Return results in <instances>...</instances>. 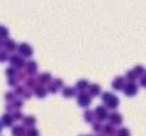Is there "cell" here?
Wrapping results in <instances>:
<instances>
[{
  "instance_id": "26",
  "label": "cell",
  "mask_w": 146,
  "mask_h": 136,
  "mask_svg": "<svg viewBox=\"0 0 146 136\" xmlns=\"http://www.w3.org/2000/svg\"><path fill=\"white\" fill-rule=\"evenodd\" d=\"M27 136H39V131L35 130V128H31V130L27 131Z\"/></svg>"
},
{
  "instance_id": "6",
  "label": "cell",
  "mask_w": 146,
  "mask_h": 136,
  "mask_svg": "<svg viewBox=\"0 0 146 136\" xmlns=\"http://www.w3.org/2000/svg\"><path fill=\"white\" fill-rule=\"evenodd\" d=\"M109 118H110V122L113 123V125H121V122H123V117H121L119 113L110 114Z\"/></svg>"
},
{
  "instance_id": "4",
  "label": "cell",
  "mask_w": 146,
  "mask_h": 136,
  "mask_svg": "<svg viewBox=\"0 0 146 136\" xmlns=\"http://www.w3.org/2000/svg\"><path fill=\"white\" fill-rule=\"evenodd\" d=\"M18 51H19V53H21L22 57H30V56L33 55V48H31L29 44H26V43L19 45Z\"/></svg>"
},
{
  "instance_id": "29",
  "label": "cell",
  "mask_w": 146,
  "mask_h": 136,
  "mask_svg": "<svg viewBox=\"0 0 146 136\" xmlns=\"http://www.w3.org/2000/svg\"><path fill=\"white\" fill-rule=\"evenodd\" d=\"M26 83H27V86H29V87H30V88H31V87H35V84H36V81H35V79H29V81L26 82Z\"/></svg>"
},
{
  "instance_id": "22",
  "label": "cell",
  "mask_w": 146,
  "mask_h": 136,
  "mask_svg": "<svg viewBox=\"0 0 146 136\" xmlns=\"http://www.w3.org/2000/svg\"><path fill=\"white\" fill-rule=\"evenodd\" d=\"M76 87L83 91V89L88 88V82H87V81H79V82H78V84H76Z\"/></svg>"
},
{
  "instance_id": "32",
  "label": "cell",
  "mask_w": 146,
  "mask_h": 136,
  "mask_svg": "<svg viewBox=\"0 0 146 136\" xmlns=\"http://www.w3.org/2000/svg\"><path fill=\"white\" fill-rule=\"evenodd\" d=\"M49 91L53 92V93H54V92H57V86H56V84H50V86H49Z\"/></svg>"
},
{
  "instance_id": "25",
  "label": "cell",
  "mask_w": 146,
  "mask_h": 136,
  "mask_svg": "<svg viewBox=\"0 0 146 136\" xmlns=\"http://www.w3.org/2000/svg\"><path fill=\"white\" fill-rule=\"evenodd\" d=\"M111 96H113V95H111L110 92H105V93L102 95V100H104V103H108V101L111 99Z\"/></svg>"
},
{
  "instance_id": "23",
  "label": "cell",
  "mask_w": 146,
  "mask_h": 136,
  "mask_svg": "<svg viewBox=\"0 0 146 136\" xmlns=\"http://www.w3.org/2000/svg\"><path fill=\"white\" fill-rule=\"evenodd\" d=\"M133 71H135L136 74H137V77H138V75H142L143 73H146V71H145V69H143V67L141 66V65H137V66H136L135 69H133Z\"/></svg>"
},
{
  "instance_id": "9",
  "label": "cell",
  "mask_w": 146,
  "mask_h": 136,
  "mask_svg": "<svg viewBox=\"0 0 146 136\" xmlns=\"http://www.w3.org/2000/svg\"><path fill=\"white\" fill-rule=\"evenodd\" d=\"M13 117L11 115V114H4L3 117H1V125L3 126H12V123H13Z\"/></svg>"
},
{
  "instance_id": "1",
  "label": "cell",
  "mask_w": 146,
  "mask_h": 136,
  "mask_svg": "<svg viewBox=\"0 0 146 136\" xmlns=\"http://www.w3.org/2000/svg\"><path fill=\"white\" fill-rule=\"evenodd\" d=\"M78 103H79V105L83 106V108L89 106V104H91V95L86 93V92H80V93L78 95Z\"/></svg>"
},
{
  "instance_id": "2",
  "label": "cell",
  "mask_w": 146,
  "mask_h": 136,
  "mask_svg": "<svg viewBox=\"0 0 146 136\" xmlns=\"http://www.w3.org/2000/svg\"><path fill=\"white\" fill-rule=\"evenodd\" d=\"M124 93L127 95V96H135L136 93H137V86L135 84V82H129V83H127L125 86H124Z\"/></svg>"
},
{
  "instance_id": "5",
  "label": "cell",
  "mask_w": 146,
  "mask_h": 136,
  "mask_svg": "<svg viewBox=\"0 0 146 136\" xmlns=\"http://www.w3.org/2000/svg\"><path fill=\"white\" fill-rule=\"evenodd\" d=\"M124 78H121V77H118V78H115L114 79V82H113V88L114 89H116V91H119V89H121V88H124Z\"/></svg>"
},
{
  "instance_id": "3",
  "label": "cell",
  "mask_w": 146,
  "mask_h": 136,
  "mask_svg": "<svg viewBox=\"0 0 146 136\" xmlns=\"http://www.w3.org/2000/svg\"><path fill=\"white\" fill-rule=\"evenodd\" d=\"M94 115L97 117V119L98 121H105L106 118H109L108 110H106V108H104V106H98V108H96V110H94Z\"/></svg>"
},
{
  "instance_id": "31",
  "label": "cell",
  "mask_w": 146,
  "mask_h": 136,
  "mask_svg": "<svg viewBox=\"0 0 146 136\" xmlns=\"http://www.w3.org/2000/svg\"><path fill=\"white\" fill-rule=\"evenodd\" d=\"M54 84H56L57 87H62V86H64V82H62V79H56V81H54Z\"/></svg>"
},
{
  "instance_id": "14",
  "label": "cell",
  "mask_w": 146,
  "mask_h": 136,
  "mask_svg": "<svg viewBox=\"0 0 146 136\" xmlns=\"http://www.w3.org/2000/svg\"><path fill=\"white\" fill-rule=\"evenodd\" d=\"M35 92H36V95H38V97H44L45 95H47V89H45L43 86H38V87H36Z\"/></svg>"
},
{
  "instance_id": "11",
  "label": "cell",
  "mask_w": 146,
  "mask_h": 136,
  "mask_svg": "<svg viewBox=\"0 0 146 136\" xmlns=\"http://www.w3.org/2000/svg\"><path fill=\"white\" fill-rule=\"evenodd\" d=\"M12 132H13L14 136H25L26 131L22 126H14L13 130H12Z\"/></svg>"
},
{
  "instance_id": "30",
  "label": "cell",
  "mask_w": 146,
  "mask_h": 136,
  "mask_svg": "<svg viewBox=\"0 0 146 136\" xmlns=\"http://www.w3.org/2000/svg\"><path fill=\"white\" fill-rule=\"evenodd\" d=\"M7 58H8V56H7L5 52H0V61L3 62V61H5Z\"/></svg>"
},
{
  "instance_id": "33",
  "label": "cell",
  "mask_w": 146,
  "mask_h": 136,
  "mask_svg": "<svg viewBox=\"0 0 146 136\" xmlns=\"http://www.w3.org/2000/svg\"><path fill=\"white\" fill-rule=\"evenodd\" d=\"M21 115H22V114L19 113V111H16V113H14V115H13V118H14V119H21V118H22Z\"/></svg>"
},
{
  "instance_id": "18",
  "label": "cell",
  "mask_w": 146,
  "mask_h": 136,
  "mask_svg": "<svg viewBox=\"0 0 146 136\" xmlns=\"http://www.w3.org/2000/svg\"><path fill=\"white\" fill-rule=\"evenodd\" d=\"M50 81V75L48 74V73H45V74H43V75H40V77H39V82H40V83H48V82Z\"/></svg>"
},
{
  "instance_id": "24",
  "label": "cell",
  "mask_w": 146,
  "mask_h": 136,
  "mask_svg": "<svg viewBox=\"0 0 146 136\" xmlns=\"http://www.w3.org/2000/svg\"><path fill=\"white\" fill-rule=\"evenodd\" d=\"M7 36H8V29L0 26V38H7Z\"/></svg>"
},
{
  "instance_id": "37",
  "label": "cell",
  "mask_w": 146,
  "mask_h": 136,
  "mask_svg": "<svg viewBox=\"0 0 146 136\" xmlns=\"http://www.w3.org/2000/svg\"><path fill=\"white\" fill-rule=\"evenodd\" d=\"M22 92H23V88H21V87L17 88V93H22Z\"/></svg>"
},
{
  "instance_id": "20",
  "label": "cell",
  "mask_w": 146,
  "mask_h": 136,
  "mask_svg": "<svg viewBox=\"0 0 146 136\" xmlns=\"http://www.w3.org/2000/svg\"><path fill=\"white\" fill-rule=\"evenodd\" d=\"M116 135L118 136H131V133H129V130H128V128L123 127V128H120V130L116 132Z\"/></svg>"
},
{
  "instance_id": "19",
  "label": "cell",
  "mask_w": 146,
  "mask_h": 136,
  "mask_svg": "<svg viewBox=\"0 0 146 136\" xmlns=\"http://www.w3.org/2000/svg\"><path fill=\"white\" fill-rule=\"evenodd\" d=\"M4 45H5V48L8 51H14L16 49V44H14L13 40H7V42L4 43Z\"/></svg>"
},
{
  "instance_id": "40",
  "label": "cell",
  "mask_w": 146,
  "mask_h": 136,
  "mask_svg": "<svg viewBox=\"0 0 146 136\" xmlns=\"http://www.w3.org/2000/svg\"><path fill=\"white\" fill-rule=\"evenodd\" d=\"M0 45H1V43H0Z\"/></svg>"
},
{
  "instance_id": "35",
  "label": "cell",
  "mask_w": 146,
  "mask_h": 136,
  "mask_svg": "<svg viewBox=\"0 0 146 136\" xmlns=\"http://www.w3.org/2000/svg\"><path fill=\"white\" fill-rule=\"evenodd\" d=\"M141 86L146 87V78H141Z\"/></svg>"
},
{
  "instance_id": "39",
  "label": "cell",
  "mask_w": 146,
  "mask_h": 136,
  "mask_svg": "<svg viewBox=\"0 0 146 136\" xmlns=\"http://www.w3.org/2000/svg\"><path fill=\"white\" fill-rule=\"evenodd\" d=\"M98 136H106V135H101V133H100V135Z\"/></svg>"
},
{
  "instance_id": "10",
  "label": "cell",
  "mask_w": 146,
  "mask_h": 136,
  "mask_svg": "<svg viewBox=\"0 0 146 136\" xmlns=\"http://www.w3.org/2000/svg\"><path fill=\"white\" fill-rule=\"evenodd\" d=\"M101 93V87L98 84H91L89 86V95L91 96H98Z\"/></svg>"
},
{
  "instance_id": "28",
  "label": "cell",
  "mask_w": 146,
  "mask_h": 136,
  "mask_svg": "<svg viewBox=\"0 0 146 136\" xmlns=\"http://www.w3.org/2000/svg\"><path fill=\"white\" fill-rule=\"evenodd\" d=\"M14 74H16V70H14L13 67H9V69H7V75H8V77H13Z\"/></svg>"
},
{
  "instance_id": "13",
  "label": "cell",
  "mask_w": 146,
  "mask_h": 136,
  "mask_svg": "<svg viewBox=\"0 0 146 136\" xmlns=\"http://www.w3.org/2000/svg\"><path fill=\"white\" fill-rule=\"evenodd\" d=\"M62 95H64L65 97H72L75 95V89L71 88V87H66V88H64V91H62Z\"/></svg>"
},
{
  "instance_id": "34",
  "label": "cell",
  "mask_w": 146,
  "mask_h": 136,
  "mask_svg": "<svg viewBox=\"0 0 146 136\" xmlns=\"http://www.w3.org/2000/svg\"><path fill=\"white\" fill-rule=\"evenodd\" d=\"M21 106H22V103H21V101H16V103H14V108H21Z\"/></svg>"
},
{
  "instance_id": "15",
  "label": "cell",
  "mask_w": 146,
  "mask_h": 136,
  "mask_svg": "<svg viewBox=\"0 0 146 136\" xmlns=\"http://www.w3.org/2000/svg\"><path fill=\"white\" fill-rule=\"evenodd\" d=\"M94 118V111L92 110H87L86 113H84V119L87 121V122H92Z\"/></svg>"
},
{
  "instance_id": "36",
  "label": "cell",
  "mask_w": 146,
  "mask_h": 136,
  "mask_svg": "<svg viewBox=\"0 0 146 136\" xmlns=\"http://www.w3.org/2000/svg\"><path fill=\"white\" fill-rule=\"evenodd\" d=\"M9 86H16V81L14 79H9Z\"/></svg>"
},
{
  "instance_id": "8",
  "label": "cell",
  "mask_w": 146,
  "mask_h": 136,
  "mask_svg": "<svg viewBox=\"0 0 146 136\" xmlns=\"http://www.w3.org/2000/svg\"><path fill=\"white\" fill-rule=\"evenodd\" d=\"M11 64L16 65L17 67H22L23 65H25V61H23L19 56H12L11 57Z\"/></svg>"
},
{
  "instance_id": "7",
  "label": "cell",
  "mask_w": 146,
  "mask_h": 136,
  "mask_svg": "<svg viewBox=\"0 0 146 136\" xmlns=\"http://www.w3.org/2000/svg\"><path fill=\"white\" fill-rule=\"evenodd\" d=\"M106 105H108L109 109H116V108H118V105H119V99H118L116 96H114V95H113L110 100L106 103Z\"/></svg>"
},
{
  "instance_id": "17",
  "label": "cell",
  "mask_w": 146,
  "mask_h": 136,
  "mask_svg": "<svg viewBox=\"0 0 146 136\" xmlns=\"http://www.w3.org/2000/svg\"><path fill=\"white\" fill-rule=\"evenodd\" d=\"M36 70H38V65H36V62H34V61H31V62H29L27 64V71L29 73H35Z\"/></svg>"
},
{
  "instance_id": "12",
  "label": "cell",
  "mask_w": 146,
  "mask_h": 136,
  "mask_svg": "<svg viewBox=\"0 0 146 136\" xmlns=\"http://www.w3.org/2000/svg\"><path fill=\"white\" fill-rule=\"evenodd\" d=\"M102 131L105 132V135H114V133H115V128H114L113 123H110V125H105L104 128H102Z\"/></svg>"
},
{
  "instance_id": "21",
  "label": "cell",
  "mask_w": 146,
  "mask_h": 136,
  "mask_svg": "<svg viewBox=\"0 0 146 136\" xmlns=\"http://www.w3.org/2000/svg\"><path fill=\"white\" fill-rule=\"evenodd\" d=\"M136 78H137V74H136L133 70H131V71H128L127 73V79L129 82H135L136 81Z\"/></svg>"
},
{
  "instance_id": "16",
  "label": "cell",
  "mask_w": 146,
  "mask_h": 136,
  "mask_svg": "<svg viewBox=\"0 0 146 136\" xmlns=\"http://www.w3.org/2000/svg\"><path fill=\"white\" fill-rule=\"evenodd\" d=\"M35 123H36V119L34 117H26L25 118V126H27V127H33Z\"/></svg>"
},
{
  "instance_id": "38",
  "label": "cell",
  "mask_w": 146,
  "mask_h": 136,
  "mask_svg": "<svg viewBox=\"0 0 146 136\" xmlns=\"http://www.w3.org/2000/svg\"><path fill=\"white\" fill-rule=\"evenodd\" d=\"M1 126H3V125H1V122H0V131H1Z\"/></svg>"
},
{
  "instance_id": "27",
  "label": "cell",
  "mask_w": 146,
  "mask_h": 136,
  "mask_svg": "<svg viewBox=\"0 0 146 136\" xmlns=\"http://www.w3.org/2000/svg\"><path fill=\"white\" fill-rule=\"evenodd\" d=\"M102 128H104V126H101L100 123H93V131H96V132H100Z\"/></svg>"
}]
</instances>
